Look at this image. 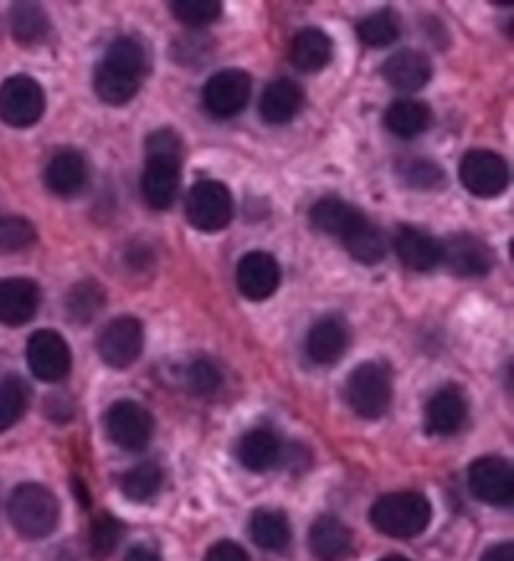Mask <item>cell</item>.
Wrapping results in <instances>:
<instances>
[{"mask_svg": "<svg viewBox=\"0 0 514 561\" xmlns=\"http://www.w3.org/2000/svg\"><path fill=\"white\" fill-rule=\"evenodd\" d=\"M331 50H334V46H331V38L324 31L304 28L294 35L289 58L304 73H317V70L329 66Z\"/></svg>", "mask_w": 514, "mask_h": 561, "instance_id": "d4e9b609", "label": "cell"}, {"mask_svg": "<svg viewBox=\"0 0 514 561\" xmlns=\"http://www.w3.org/2000/svg\"><path fill=\"white\" fill-rule=\"evenodd\" d=\"M395 251L399 261L412 271H430L442 263V249L439 241H434L432 236L416 228L402 226L395 236Z\"/></svg>", "mask_w": 514, "mask_h": 561, "instance_id": "603a6c76", "label": "cell"}, {"mask_svg": "<svg viewBox=\"0 0 514 561\" xmlns=\"http://www.w3.org/2000/svg\"><path fill=\"white\" fill-rule=\"evenodd\" d=\"M8 519L25 539L48 537L60 519L58 499L41 484H21L8 499Z\"/></svg>", "mask_w": 514, "mask_h": 561, "instance_id": "277c9868", "label": "cell"}, {"mask_svg": "<svg viewBox=\"0 0 514 561\" xmlns=\"http://www.w3.org/2000/svg\"><path fill=\"white\" fill-rule=\"evenodd\" d=\"M342 243L356 261L367 263V266L379 263L387 256V236L381 233V228L374 226L364 214L356 218L354 226L344 233Z\"/></svg>", "mask_w": 514, "mask_h": 561, "instance_id": "484cf974", "label": "cell"}, {"mask_svg": "<svg viewBox=\"0 0 514 561\" xmlns=\"http://www.w3.org/2000/svg\"><path fill=\"white\" fill-rule=\"evenodd\" d=\"M369 519L374 529L395 539H412L430 526L432 504L416 491H397L374 502Z\"/></svg>", "mask_w": 514, "mask_h": 561, "instance_id": "3957f363", "label": "cell"}, {"mask_svg": "<svg viewBox=\"0 0 514 561\" xmlns=\"http://www.w3.org/2000/svg\"><path fill=\"white\" fill-rule=\"evenodd\" d=\"M381 561H409V559L402 557V554H389V557H385Z\"/></svg>", "mask_w": 514, "mask_h": 561, "instance_id": "7bdbcfd3", "label": "cell"}, {"mask_svg": "<svg viewBox=\"0 0 514 561\" xmlns=\"http://www.w3.org/2000/svg\"><path fill=\"white\" fill-rule=\"evenodd\" d=\"M482 561H514V543L512 541L494 543V547L484 551Z\"/></svg>", "mask_w": 514, "mask_h": 561, "instance_id": "60d3db41", "label": "cell"}, {"mask_svg": "<svg viewBox=\"0 0 514 561\" xmlns=\"http://www.w3.org/2000/svg\"><path fill=\"white\" fill-rule=\"evenodd\" d=\"M103 426H106L111 442L121 446V449L141 451L151 442L153 416L148 414V409H144L141 403L124 399L108 407L106 416H103Z\"/></svg>", "mask_w": 514, "mask_h": 561, "instance_id": "52a82bcc", "label": "cell"}, {"mask_svg": "<svg viewBox=\"0 0 514 561\" xmlns=\"http://www.w3.org/2000/svg\"><path fill=\"white\" fill-rule=\"evenodd\" d=\"M36 243V228L23 216H0V253H19Z\"/></svg>", "mask_w": 514, "mask_h": 561, "instance_id": "e575fe53", "label": "cell"}, {"mask_svg": "<svg viewBox=\"0 0 514 561\" xmlns=\"http://www.w3.org/2000/svg\"><path fill=\"white\" fill-rule=\"evenodd\" d=\"M432 123L430 105L420 101H395L385 113V126L399 138H414L424 134Z\"/></svg>", "mask_w": 514, "mask_h": 561, "instance_id": "f1b7e54d", "label": "cell"}, {"mask_svg": "<svg viewBox=\"0 0 514 561\" xmlns=\"http://www.w3.org/2000/svg\"><path fill=\"white\" fill-rule=\"evenodd\" d=\"M144 351V327L134 316H118L99 336V354L113 368H128Z\"/></svg>", "mask_w": 514, "mask_h": 561, "instance_id": "4fadbf2b", "label": "cell"}, {"mask_svg": "<svg viewBox=\"0 0 514 561\" xmlns=\"http://www.w3.org/2000/svg\"><path fill=\"white\" fill-rule=\"evenodd\" d=\"M439 249H442V263H447V268L457 276L482 278L490 274L494 266L490 245L472 233L449 236L447 241L439 243Z\"/></svg>", "mask_w": 514, "mask_h": 561, "instance_id": "5bb4252c", "label": "cell"}, {"mask_svg": "<svg viewBox=\"0 0 514 561\" xmlns=\"http://www.w3.org/2000/svg\"><path fill=\"white\" fill-rule=\"evenodd\" d=\"M163 484V471L156 461H144L136 463L134 469H128L121 479V491L124 496L130 499V502L144 504L148 499H153L159 494V489Z\"/></svg>", "mask_w": 514, "mask_h": 561, "instance_id": "4dcf8cb0", "label": "cell"}, {"mask_svg": "<svg viewBox=\"0 0 514 561\" xmlns=\"http://www.w3.org/2000/svg\"><path fill=\"white\" fill-rule=\"evenodd\" d=\"M25 358L36 379L41 381H60L71 371V348H68L66 339L60 333L43 329L36 331L28 339V348H25Z\"/></svg>", "mask_w": 514, "mask_h": 561, "instance_id": "7c38bea8", "label": "cell"}, {"mask_svg": "<svg viewBox=\"0 0 514 561\" xmlns=\"http://www.w3.org/2000/svg\"><path fill=\"white\" fill-rule=\"evenodd\" d=\"M381 76L397 91H420L432 78V60L422 50H399L381 68Z\"/></svg>", "mask_w": 514, "mask_h": 561, "instance_id": "ffe728a7", "label": "cell"}, {"mask_svg": "<svg viewBox=\"0 0 514 561\" xmlns=\"http://www.w3.org/2000/svg\"><path fill=\"white\" fill-rule=\"evenodd\" d=\"M146 78V50L141 41L118 38L113 41L99 70L93 85L99 99L108 105H126L134 101Z\"/></svg>", "mask_w": 514, "mask_h": 561, "instance_id": "6da1fadb", "label": "cell"}, {"mask_svg": "<svg viewBox=\"0 0 514 561\" xmlns=\"http://www.w3.org/2000/svg\"><path fill=\"white\" fill-rule=\"evenodd\" d=\"M237 284L241 288V294L251 298V301H264V298L274 296L278 284H282V268H278L272 253H247V256L239 261Z\"/></svg>", "mask_w": 514, "mask_h": 561, "instance_id": "9a60e30c", "label": "cell"}, {"mask_svg": "<svg viewBox=\"0 0 514 561\" xmlns=\"http://www.w3.org/2000/svg\"><path fill=\"white\" fill-rule=\"evenodd\" d=\"M346 346H350V329L336 316H327V319L313 323L307 333V344H304L309 362L319 366L336 364Z\"/></svg>", "mask_w": 514, "mask_h": 561, "instance_id": "d6986e66", "label": "cell"}, {"mask_svg": "<svg viewBox=\"0 0 514 561\" xmlns=\"http://www.w3.org/2000/svg\"><path fill=\"white\" fill-rule=\"evenodd\" d=\"M121 537H124V526H121L118 519H113V516H108V514L99 516V519H95L93 526H91V549H93V554L108 557L111 551L118 547Z\"/></svg>", "mask_w": 514, "mask_h": 561, "instance_id": "f35d334b", "label": "cell"}, {"mask_svg": "<svg viewBox=\"0 0 514 561\" xmlns=\"http://www.w3.org/2000/svg\"><path fill=\"white\" fill-rule=\"evenodd\" d=\"M309 551L317 561H344L352 557L354 537L336 516H319L309 529Z\"/></svg>", "mask_w": 514, "mask_h": 561, "instance_id": "ac0fdd59", "label": "cell"}, {"mask_svg": "<svg viewBox=\"0 0 514 561\" xmlns=\"http://www.w3.org/2000/svg\"><path fill=\"white\" fill-rule=\"evenodd\" d=\"M251 99V78L237 68L219 70L204 85V105L216 118H233Z\"/></svg>", "mask_w": 514, "mask_h": 561, "instance_id": "8fae6325", "label": "cell"}, {"mask_svg": "<svg viewBox=\"0 0 514 561\" xmlns=\"http://www.w3.org/2000/svg\"><path fill=\"white\" fill-rule=\"evenodd\" d=\"M399 175L407 186L412 188H422V191H432V188H442L447 175L439 169L434 161H426V158H409L402 165H399Z\"/></svg>", "mask_w": 514, "mask_h": 561, "instance_id": "d590c367", "label": "cell"}, {"mask_svg": "<svg viewBox=\"0 0 514 561\" xmlns=\"http://www.w3.org/2000/svg\"><path fill=\"white\" fill-rule=\"evenodd\" d=\"M301 105H304L301 88L294 81H289V78H278V81L269 83L264 88V93H261L259 111H261V118L266 123L284 126V123H289L299 116Z\"/></svg>", "mask_w": 514, "mask_h": 561, "instance_id": "44dd1931", "label": "cell"}, {"mask_svg": "<svg viewBox=\"0 0 514 561\" xmlns=\"http://www.w3.org/2000/svg\"><path fill=\"white\" fill-rule=\"evenodd\" d=\"M206 561H251V559L247 554V549L229 539H224L206 551Z\"/></svg>", "mask_w": 514, "mask_h": 561, "instance_id": "ab89813d", "label": "cell"}, {"mask_svg": "<svg viewBox=\"0 0 514 561\" xmlns=\"http://www.w3.org/2000/svg\"><path fill=\"white\" fill-rule=\"evenodd\" d=\"M249 537L266 551H282L292 541V526L278 508H259L249 519Z\"/></svg>", "mask_w": 514, "mask_h": 561, "instance_id": "4316f807", "label": "cell"}, {"mask_svg": "<svg viewBox=\"0 0 514 561\" xmlns=\"http://www.w3.org/2000/svg\"><path fill=\"white\" fill-rule=\"evenodd\" d=\"M148 161L141 179L146 204L151 208H169L176 198L181 181V140L171 128L148 136Z\"/></svg>", "mask_w": 514, "mask_h": 561, "instance_id": "7a4b0ae2", "label": "cell"}, {"mask_svg": "<svg viewBox=\"0 0 514 561\" xmlns=\"http://www.w3.org/2000/svg\"><path fill=\"white\" fill-rule=\"evenodd\" d=\"M467 421V399L457 386H442L434 397L426 401L424 424L426 432L434 436L457 434Z\"/></svg>", "mask_w": 514, "mask_h": 561, "instance_id": "e0dca14e", "label": "cell"}, {"mask_svg": "<svg viewBox=\"0 0 514 561\" xmlns=\"http://www.w3.org/2000/svg\"><path fill=\"white\" fill-rule=\"evenodd\" d=\"M89 181V165L78 151H60L46 165V186L56 196H76Z\"/></svg>", "mask_w": 514, "mask_h": 561, "instance_id": "7402d4cb", "label": "cell"}, {"mask_svg": "<svg viewBox=\"0 0 514 561\" xmlns=\"http://www.w3.org/2000/svg\"><path fill=\"white\" fill-rule=\"evenodd\" d=\"M237 454L249 471H269L282 461V442L272 428H254L241 436Z\"/></svg>", "mask_w": 514, "mask_h": 561, "instance_id": "cb8c5ba5", "label": "cell"}, {"mask_svg": "<svg viewBox=\"0 0 514 561\" xmlns=\"http://www.w3.org/2000/svg\"><path fill=\"white\" fill-rule=\"evenodd\" d=\"M459 181L472 196L494 198L507 188L510 169L507 161L494 151H469L459 163Z\"/></svg>", "mask_w": 514, "mask_h": 561, "instance_id": "9c48e42d", "label": "cell"}, {"mask_svg": "<svg viewBox=\"0 0 514 561\" xmlns=\"http://www.w3.org/2000/svg\"><path fill=\"white\" fill-rule=\"evenodd\" d=\"M359 38L367 43L369 48H387L399 38L402 33V21L395 11L389 8H381V11L372 13L359 23Z\"/></svg>", "mask_w": 514, "mask_h": 561, "instance_id": "d6a6232c", "label": "cell"}, {"mask_svg": "<svg viewBox=\"0 0 514 561\" xmlns=\"http://www.w3.org/2000/svg\"><path fill=\"white\" fill-rule=\"evenodd\" d=\"M103 304H106L103 288L95 284V280H81V284L73 286L66 296V313L68 319H73L76 323H89L101 313Z\"/></svg>", "mask_w": 514, "mask_h": 561, "instance_id": "1f68e13d", "label": "cell"}, {"mask_svg": "<svg viewBox=\"0 0 514 561\" xmlns=\"http://www.w3.org/2000/svg\"><path fill=\"white\" fill-rule=\"evenodd\" d=\"M359 216L362 210H356L342 198H331V196L317 201L309 210L311 226L319 228V231L327 236H336V239H344V233L350 231Z\"/></svg>", "mask_w": 514, "mask_h": 561, "instance_id": "83f0119b", "label": "cell"}, {"mask_svg": "<svg viewBox=\"0 0 514 561\" xmlns=\"http://www.w3.org/2000/svg\"><path fill=\"white\" fill-rule=\"evenodd\" d=\"M344 399L362 419L385 416L391 407V374L385 364L367 362L354 368L344 386Z\"/></svg>", "mask_w": 514, "mask_h": 561, "instance_id": "5b68a950", "label": "cell"}, {"mask_svg": "<svg viewBox=\"0 0 514 561\" xmlns=\"http://www.w3.org/2000/svg\"><path fill=\"white\" fill-rule=\"evenodd\" d=\"M469 491L479 502L510 506L514 499V471L502 456H482L469 467Z\"/></svg>", "mask_w": 514, "mask_h": 561, "instance_id": "30bf717a", "label": "cell"}, {"mask_svg": "<svg viewBox=\"0 0 514 561\" xmlns=\"http://www.w3.org/2000/svg\"><path fill=\"white\" fill-rule=\"evenodd\" d=\"M189 224L204 233L224 231L233 218V201L229 188L219 181H198L186 198Z\"/></svg>", "mask_w": 514, "mask_h": 561, "instance_id": "8992f818", "label": "cell"}, {"mask_svg": "<svg viewBox=\"0 0 514 561\" xmlns=\"http://www.w3.org/2000/svg\"><path fill=\"white\" fill-rule=\"evenodd\" d=\"M28 409V386L19 376L0 381V434L15 426Z\"/></svg>", "mask_w": 514, "mask_h": 561, "instance_id": "836d02e7", "label": "cell"}, {"mask_svg": "<svg viewBox=\"0 0 514 561\" xmlns=\"http://www.w3.org/2000/svg\"><path fill=\"white\" fill-rule=\"evenodd\" d=\"M126 561H161V557L148 547H134L126 554Z\"/></svg>", "mask_w": 514, "mask_h": 561, "instance_id": "b9f144b4", "label": "cell"}, {"mask_svg": "<svg viewBox=\"0 0 514 561\" xmlns=\"http://www.w3.org/2000/svg\"><path fill=\"white\" fill-rule=\"evenodd\" d=\"M41 309V288L31 278L0 280V323L3 327H23L33 321Z\"/></svg>", "mask_w": 514, "mask_h": 561, "instance_id": "2e32d148", "label": "cell"}, {"mask_svg": "<svg viewBox=\"0 0 514 561\" xmlns=\"http://www.w3.org/2000/svg\"><path fill=\"white\" fill-rule=\"evenodd\" d=\"M46 111V95L31 76H13L0 85V118L13 128H28Z\"/></svg>", "mask_w": 514, "mask_h": 561, "instance_id": "ba28073f", "label": "cell"}, {"mask_svg": "<svg viewBox=\"0 0 514 561\" xmlns=\"http://www.w3.org/2000/svg\"><path fill=\"white\" fill-rule=\"evenodd\" d=\"M171 13L191 28H202V25L214 23L221 15L219 0H173Z\"/></svg>", "mask_w": 514, "mask_h": 561, "instance_id": "8d00e7d4", "label": "cell"}, {"mask_svg": "<svg viewBox=\"0 0 514 561\" xmlns=\"http://www.w3.org/2000/svg\"><path fill=\"white\" fill-rule=\"evenodd\" d=\"M184 381H186L191 393L208 397V393H214L221 386V371H219V366H216L214 362H208V358H196V362H191L186 366Z\"/></svg>", "mask_w": 514, "mask_h": 561, "instance_id": "74e56055", "label": "cell"}, {"mask_svg": "<svg viewBox=\"0 0 514 561\" xmlns=\"http://www.w3.org/2000/svg\"><path fill=\"white\" fill-rule=\"evenodd\" d=\"M11 33L13 38L21 43V46H38L48 38V31H50V23H48V15L43 11L41 5L36 3H19L11 8Z\"/></svg>", "mask_w": 514, "mask_h": 561, "instance_id": "f546056e", "label": "cell"}]
</instances>
